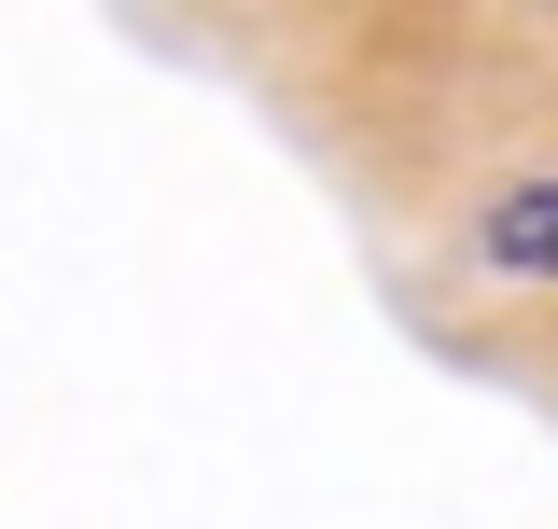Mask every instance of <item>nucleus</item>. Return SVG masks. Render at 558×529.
Here are the masks:
<instances>
[{
	"label": "nucleus",
	"instance_id": "nucleus-1",
	"mask_svg": "<svg viewBox=\"0 0 558 529\" xmlns=\"http://www.w3.org/2000/svg\"><path fill=\"white\" fill-rule=\"evenodd\" d=\"M475 251L502 264V279H558V182H531V196H502L475 223Z\"/></svg>",
	"mask_w": 558,
	"mask_h": 529
}]
</instances>
